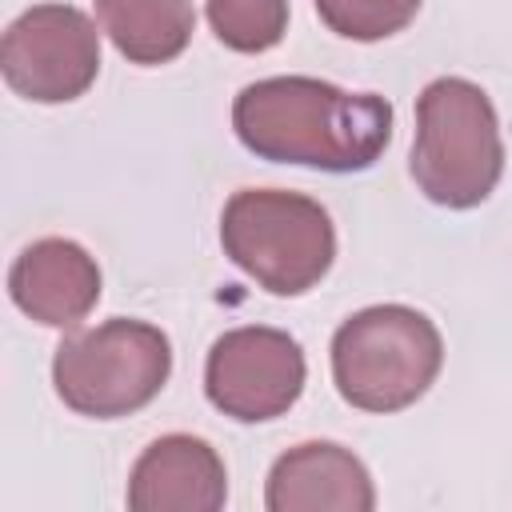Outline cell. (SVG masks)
Returning <instances> with one entry per match:
<instances>
[{"instance_id": "obj_3", "label": "cell", "mask_w": 512, "mask_h": 512, "mask_svg": "<svg viewBox=\"0 0 512 512\" xmlns=\"http://www.w3.org/2000/svg\"><path fill=\"white\" fill-rule=\"evenodd\" d=\"M224 256L272 296H304L336 260V228L320 200L284 188H240L220 212Z\"/></svg>"}, {"instance_id": "obj_11", "label": "cell", "mask_w": 512, "mask_h": 512, "mask_svg": "<svg viewBox=\"0 0 512 512\" xmlns=\"http://www.w3.org/2000/svg\"><path fill=\"white\" fill-rule=\"evenodd\" d=\"M100 32L112 48L140 68L172 64L196 32L192 0H92Z\"/></svg>"}, {"instance_id": "obj_2", "label": "cell", "mask_w": 512, "mask_h": 512, "mask_svg": "<svg viewBox=\"0 0 512 512\" xmlns=\"http://www.w3.org/2000/svg\"><path fill=\"white\" fill-rule=\"evenodd\" d=\"M416 188L452 212L484 204L504 176V136L488 92L464 76H436L416 96Z\"/></svg>"}, {"instance_id": "obj_6", "label": "cell", "mask_w": 512, "mask_h": 512, "mask_svg": "<svg viewBox=\"0 0 512 512\" xmlns=\"http://www.w3.org/2000/svg\"><path fill=\"white\" fill-rule=\"evenodd\" d=\"M0 72L32 104L80 100L100 76V32L72 4H32L0 40Z\"/></svg>"}, {"instance_id": "obj_10", "label": "cell", "mask_w": 512, "mask_h": 512, "mask_svg": "<svg viewBox=\"0 0 512 512\" xmlns=\"http://www.w3.org/2000/svg\"><path fill=\"white\" fill-rule=\"evenodd\" d=\"M268 512H372L376 484L356 452L332 440H304L276 456L264 480Z\"/></svg>"}, {"instance_id": "obj_5", "label": "cell", "mask_w": 512, "mask_h": 512, "mask_svg": "<svg viewBox=\"0 0 512 512\" xmlns=\"http://www.w3.org/2000/svg\"><path fill=\"white\" fill-rule=\"evenodd\" d=\"M172 376V344L148 320H104L60 340L52 388L76 416L120 420L160 396Z\"/></svg>"}, {"instance_id": "obj_13", "label": "cell", "mask_w": 512, "mask_h": 512, "mask_svg": "<svg viewBox=\"0 0 512 512\" xmlns=\"http://www.w3.org/2000/svg\"><path fill=\"white\" fill-rule=\"evenodd\" d=\"M312 4L328 32L356 44H376L404 32L424 0H312Z\"/></svg>"}, {"instance_id": "obj_4", "label": "cell", "mask_w": 512, "mask_h": 512, "mask_svg": "<svg viewBox=\"0 0 512 512\" xmlns=\"http://www.w3.org/2000/svg\"><path fill=\"white\" fill-rule=\"evenodd\" d=\"M440 328L408 304H372L352 312L332 336V380L344 404L360 412H404L440 376Z\"/></svg>"}, {"instance_id": "obj_8", "label": "cell", "mask_w": 512, "mask_h": 512, "mask_svg": "<svg viewBox=\"0 0 512 512\" xmlns=\"http://www.w3.org/2000/svg\"><path fill=\"white\" fill-rule=\"evenodd\" d=\"M8 296L44 328H76L100 304V264L68 236L32 240L8 268Z\"/></svg>"}, {"instance_id": "obj_9", "label": "cell", "mask_w": 512, "mask_h": 512, "mask_svg": "<svg viewBox=\"0 0 512 512\" xmlns=\"http://www.w3.org/2000/svg\"><path fill=\"white\" fill-rule=\"evenodd\" d=\"M228 500V472L220 452L188 432L152 440L128 472L132 512H220Z\"/></svg>"}, {"instance_id": "obj_1", "label": "cell", "mask_w": 512, "mask_h": 512, "mask_svg": "<svg viewBox=\"0 0 512 512\" xmlns=\"http://www.w3.org/2000/svg\"><path fill=\"white\" fill-rule=\"evenodd\" d=\"M232 128L260 160L364 172L392 140V104L376 92H344L316 76H268L240 88Z\"/></svg>"}, {"instance_id": "obj_7", "label": "cell", "mask_w": 512, "mask_h": 512, "mask_svg": "<svg viewBox=\"0 0 512 512\" xmlns=\"http://www.w3.org/2000/svg\"><path fill=\"white\" fill-rule=\"evenodd\" d=\"M308 380L300 344L268 324H240L216 336L204 360V392L216 412L236 424L284 416Z\"/></svg>"}, {"instance_id": "obj_12", "label": "cell", "mask_w": 512, "mask_h": 512, "mask_svg": "<svg viewBox=\"0 0 512 512\" xmlns=\"http://www.w3.org/2000/svg\"><path fill=\"white\" fill-rule=\"evenodd\" d=\"M208 24L232 52L260 56L288 32V0H208Z\"/></svg>"}]
</instances>
